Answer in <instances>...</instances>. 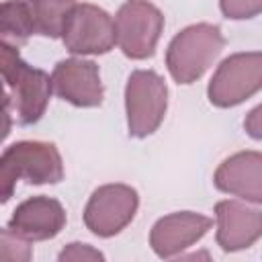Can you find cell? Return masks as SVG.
I'll return each instance as SVG.
<instances>
[{
  "mask_svg": "<svg viewBox=\"0 0 262 262\" xmlns=\"http://www.w3.org/2000/svg\"><path fill=\"white\" fill-rule=\"evenodd\" d=\"M18 180L29 184H57L63 180V160L55 143L16 141L0 158V196L6 203Z\"/></svg>",
  "mask_w": 262,
  "mask_h": 262,
  "instance_id": "6da1fadb",
  "label": "cell"
},
{
  "mask_svg": "<svg viewBox=\"0 0 262 262\" xmlns=\"http://www.w3.org/2000/svg\"><path fill=\"white\" fill-rule=\"evenodd\" d=\"M0 72L8 88L6 94L14 100L18 123H37L45 115V108L53 92L51 76L20 59L18 49L6 41L0 43Z\"/></svg>",
  "mask_w": 262,
  "mask_h": 262,
  "instance_id": "7a4b0ae2",
  "label": "cell"
},
{
  "mask_svg": "<svg viewBox=\"0 0 262 262\" xmlns=\"http://www.w3.org/2000/svg\"><path fill=\"white\" fill-rule=\"evenodd\" d=\"M223 47L225 37L217 25H188L170 41L166 49V68L174 82L192 84L205 76Z\"/></svg>",
  "mask_w": 262,
  "mask_h": 262,
  "instance_id": "3957f363",
  "label": "cell"
},
{
  "mask_svg": "<svg viewBox=\"0 0 262 262\" xmlns=\"http://www.w3.org/2000/svg\"><path fill=\"white\" fill-rule=\"evenodd\" d=\"M168 111V86L154 70H135L125 86L129 137L143 139L158 131Z\"/></svg>",
  "mask_w": 262,
  "mask_h": 262,
  "instance_id": "277c9868",
  "label": "cell"
},
{
  "mask_svg": "<svg viewBox=\"0 0 262 262\" xmlns=\"http://www.w3.org/2000/svg\"><path fill=\"white\" fill-rule=\"evenodd\" d=\"M262 90V51H242L225 57L209 86L207 98L217 108H231Z\"/></svg>",
  "mask_w": 262,
  "mask_h": 262,
  "instance_id": "5b68a950",
  "label": "cell"
},
{
  "mask_svg": "<svg viewBox=\"0 0 262 262\" xmlns=\"http://www.w3.org/2000/svg\"><path fill=\"white\" fill-rule=\"evenodd\" d=\"M117 45L129 59H147L164 31V14L149 0H127L115 16Z\"/></svg>",
  "mask_w": 262,
  "mask_h": 262,
  "instance_id": "8992f818",
  "label": "cell"
},
{
  "mask_svg": "<svg viewBox=\"0 0 262 262\" xmlns=\"http://www.w3.org/2000/svg\"><path fill=\"white\" fill-rule=\"evenodd\" d=\"M139 194L133 186L113 182L98 186L84 209V225L98 237H113L121 233L135 217Z\"/></svg>",
  "mask_w": 262,
  "mask_h": 262,
  "instance_id": "52a82bcc",
  "label": "cell"
},
{
  "mask_svg": "<svg viewBox=\"0 0 262 262\" xmlns=\"http://www.w3.org/2000/svg\"><path fill=\"white\" fill-rule=\"evenodd\" d=\"M61 41L74 55H102L117 45L115 18L100 6L78 2L72 10Z\"/></svg>",
  "mask_w": 262,
  "mask_h": 262,
  "instance_id": "ba28073f",
  "label": "cell"
},
{
  "mask_svg": "<svg viewBox=\"0 0 262 262\" xmlns=\"http://www.w3.org/2000/svg\"><path fill=\"white\" fill-rule=\"evenodd\" d=\"M53 92L80 108H94L102 104L104 88L100 82L98 66L92 59L70 57L55 63L51 72Z\"/></svg>",
  "mask_w": 262,
  "mask_h": 262,
  "instance_id": "9c48e42d",
  "label": "cell"
},
{
  "mask_svg": "<svg viewBox=\"0 0 262 262\" xmlns=\"http://www.w3.org/2000/svg\"><path fill=\"white\" fill-rule=\"evenodd\" d=\"M213 219L194 211H176L160 217L149 231V246L158 258H174L182 250L196 244L209 229Z\"/></svg>",
  "mask_w": 262,
  "mask_h": 262,
  "instance_id": "30bf717a",
  "label": "cell"
},
{
  "mask_svg": "<svg viewBox=\"0 0 262 262\" xmlns=\"http://www.w3.org/2000/svg\"><path fill=\"white\" fill-rule=\"evenodd\" d=\"M217 246L223 252L248 250L262 237V211L239 201H219L215 205Z\"/></svg>",
  "mask_w": 262,
  "mask_h": 262,
  "instance_id": "8fae6325",
  "label": "cell"
},
{
  "mask_svg": "<svg viewBox=\"0 0 262 262\" xmlns=\"http://www.w3.org/2000/svg\"><path fill=\"white\" fill-rule=\"evenodd\" d=\"M213 184L242 201L262 205V151H237L223 160L215 174Z\"/></svg>",
  "mask_w": 262,
  "mask_h": 262,
  "instance_id": "7c38bea8",
  "label": "cell"
},
{
  "mask_svg": "<svg viewBox=\"0 0 262 262\" xmlns=\"http://www.w3.org/2000/svg\"><path fill=\"white\" fill-rule=\"evenodd\" d=\"M8 227L29 242L53 239L66 227V209L57 199L31 196L12 211Z\"/></svg>",
  "mask_w": 262,
  "mask_h": 262,
  "instance_id": "4fadbf2b",
  "label": "cell"
},
{
  "mask_svg": "<svg viewBox=\"0 0 262 262\" xmlns=\"http://www.w3.org/2000/svg\"><path fill=\"white\" fill-rule=\"evenodd\" d=\"M27 4L33 16L35 33L49 39H61L66 23L78 6V0H27Z\"/></svg>",
  "mask_w": 262,
  "mask_h": 262,
  "instance_id": "5bb4252c",
  "label": "cell"
},
{
  "mask_svg": "<svg viewBox=\"0 0 262 262\" xmlns=\"http://www.w3.org/2000/svg\"><path fill=\"white\" fill-rule=\"evenodd\" d=\"M0 33H2V41L14 47L27 43L31 35H37L27 0H4L2 16H0Z\"/></svg>",
  "mask_w": 262,
  "mask_h": 262,
  "instance_id": "9a60e30c",
  "label": "cell"
},
{
  "mask_svg": "<svg viewBox=\"0 0 262 262\" xmlns=\"http://www.w3.org/2000/svg\"><path fill=\"white\" fill-rule=\"evenodd\" d=\"M31 242L14 233L8 225L0 233V260L2 262H29L33 258Z\"/></svg>",
  "mask_w": 262,
  "mask_h": 262,
  "instance_id": "2e32d148",
  "label": "cell"
},
{
  "mask_svg": "<svg viewBox=\"0 0 262 262\" xmlns=\"http://www.w3.org/2000/svg\"><path fill=\"white\" fill-rule=\"evenodd\" d=\"M219 8L231 20H246L262 14V0H219Z\"/></svg>",
  "mask_w": 262,
  "mask_h": 262,
  "instance_id": "e0dca14e",
  "label": "cell"
},
{
  "mask_svg": "<svg viewBox=\"0 0 262 262\" xmlns=\"http://www.w3.org/2000/svg\"><path fill=\"white\" fill-rule=\"evenodd\" d=\"M57 260L59 262H94V260H104V254L92 248L90 244L72 242L57 254Z\"/></svg>",
  "mask_w": 262,
  "mask_h": 262,
  "instance_id": "ac0fdd59",
  "label": "cell"
},
{
  "mask_svg": "<svg viewBox=\"0 0 262 262\" xmlns=\"http://www.w3.org/2000/svg\"><path fill=\"white\" fill-rule=\"evenodd\" d=\"M244 129H246V133H248L252 139L262 141V102H260L258 106H254V108L246 115V119H244Z\"/></svg>",
  "mask_w": 262,
  "mask_h": 262,
  "instance_id": "d6986e66",
  "label": "cell"
}]
</instances>
